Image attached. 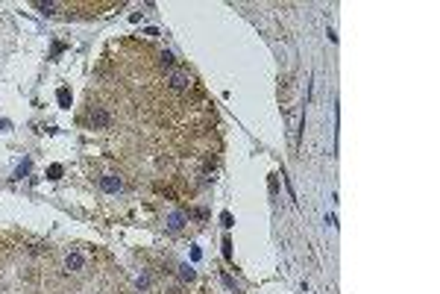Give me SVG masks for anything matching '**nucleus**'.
<instances>
[{
    "label": "nucleus",
    "mask_w": 440,
    "mask_h": 294,
    "mask_svg": "<svg viewBox=\"0 0 440 294\" xmlns=\"http://www.w3.org/2000/svg\"><path fill=\"white\" fill-rule=\"evenodd\" d=\"M179 277L185 279V282H194V277H197V271H194L191 265H182V268H179Z\"/></svg>",
    "instance_id": "6"
},
{
    "label": "nucleus",
    "mask_w": 440,
    "mask_h": 294,
    "mask_svg": "<svg viewBox=\"0 0 440 294\" xmlns=\"http://www.w3.org/2000/svg\"><path fill=\"white\" fill-rule=\"evenodd\" d=\"M162 65H173V56L170 53H162Z\"/></svg>",
    "instance_id": "10"
},
{
    "label": "nucleus",
    "mask_w": 440,
    "mask_h": 294,
    "mask_svg": "<svg viewBox=\"0 0 440 294\" xmlns=\"http://www.w3.org/2000/svg\"><path fill=\"white\" fill-rule=\"evenodd\" d=\"M220 221H223V226L229 229V226H232V215H229V212H223V218H220Z\"/></svg>",
    "instance_id": "9"
},
{
    "label": "nucleus",
    "mask_w": 440,
    "mask_h": 294,
    "mask_svg": "<svg viewBox=\"0 0 440 294\" xmlns=\"http://www.w3.org/2000/svg\"><path fill=\"white\" fill-rule=\"evenodd\" d=\"M59 173H62V165H53V168H50V177H53V180H56Z\"/></svg>",
    "instance_id": "11"
},
{
    "label": "nucleus",
    "mask_w": 440,
    "mask_h": 294,
    "mask_svg": "<svg viewBox=\"0 0 440 294\" xmlns=\"http://www.w3.org/2000/svg\"><path fill=\"white\" fill-rule=\"evenodd\" d=\"M185 221H188V215H185V212H170L168 218H165V224H168L170 232H179V229L185 226Z\"/></svg>",
    "instance_id": "3"
},
{
    "label": "nucleus",
    "mask_w": 440,
    "mask_h": 294,
    "mask_svg": "<svg viewBox=\"0 0 440 294\" xmlns=\"http://www.w3.org/2000/svg\"><path fill=\"white\" fill-rule=\"evenodd\" d=\"M135 285H138V288H150V277H147V274L135 277Z\"/></svg>",
    "instance_id": "7"
},
{
    "label": "nucleus",
    "mask_w": 440,
    "mask_h": 294,
    "mask_svg": "<svg viewBox=\"0 0 440 294\" xmlns=\"http://www.w3.org/2000/svg\"><path fill=\"white\" fill-rule=\"evenodd\" d=\"M65 268H68V271H83L85 256L83 253H68V256H65Z\"/></svg>",
    "instance_id": "4"
},
{
    "label": "nucleus",
    "mask_w": 440,
    "mask_h": 294,
    "mask_svg": "<svg viewBox=\"0 0 440 294\" xmlns=\"http://www.w3.org/2000/svg\"><path fill=\"white\" fill-rule=\"evenodd\" d=\"M38 9H41V12H56L59 6H56V3H38Z\"/></svg>",
    "instance_id": "8"
},
{
    "label": "nucleus",
    "mask_w": 440,
    "mask_h": 294,
    "mask_svg": "<svg viewBox=\"0 0 440 294\" xmlns=\"http://www.w3.org/2000/svg\"><path fill=\"white\" fill-rule=\"evenodd\" d=\"M100 189L106 191V194H118V191L123 189V180H120L118 173H103V177H100Z\"/></svg>",
    "instance_id": "2"
},
{
    "label": "nucleus",
    "mask_w": 440,
    "mask_h": 294,
    "mask_svg": "<svg viewBox=\"0 0 440 294\" xmlns=\"http://www.w3.org/2000/svg\"><path fill=\"white\" fill-rule=\"evenodd\" d=\"M109 121H112V115H109L106 109H94V112H91V124H97V127H109Z\"/></svg>",
    "instance_id": "5"
},
{
    "label": "nucleus",
    "mask_w": 440,
    "mask_h": 294,
    "mask_svg": "<svg viewBox=\"0 0 440 294\" xmlns=\"http://www.w3.org/2000/svg\"><path fill=\"white\" fill-rule=\"evenodd\" d=\"M168 86L173 88V91H182V88L191 86V74H188V71H170V74H168Z\"/></svg>",
    "instance_id": "1"
}]
</instances>
